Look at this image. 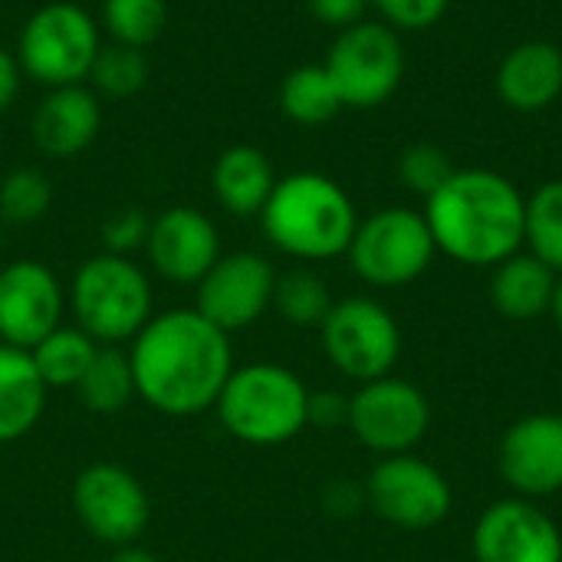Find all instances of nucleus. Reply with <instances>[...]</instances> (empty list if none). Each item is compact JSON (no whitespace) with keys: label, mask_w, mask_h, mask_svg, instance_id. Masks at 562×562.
I'll return each instance as SVG.
<instances>
[{"label":"nucleus","mask_w":562,"mask_h":562,"mask_svg":"<svg viewBox=\"0 0 562 562\" xmlns=\"http://www.w3.org/2000/svg\"><path fill=\"white\" fill-rule=\"evenodd\" d=\"M128 359L138 398L168 418H194L214 408L224 382L237 369L231 336L198 310L151 316L132 339Z\"/></svg>","instance_id":"f257e3e1"},{"label":"nucleus","mask_w":562,"mask_h":562,"mask_svg":"<svg viewBox=\"0 0 562 562\" xmlns=\"http://www.w3.org/2000/svg\"><path fill=\"white\" fill-rule=\"evenodd\" d=\"M435 247L468 267H497L520 254L527 234V198L487 168L454 171L425 204Z\"/></svg>","instance_id":"f03ea898"},{"label":"nucleus","mask_w":562,"mask_h":562,"mask_svg":"<svg viewBox=\"0 0 562 562\" xmlns=\"http://www.w3.org/2000/svg\"><path fill=\"white\" fill-rule=\"evenodd\" d=\"M267 240L296 260L342 257L359 227L352 198L319 171H293L277 178L260 211Z\"/></svg>","instance_id":"7ed1b4c3"},{"label":"nucleus","mask_w":562,"mask_h":562,"mask_svg":"<svg viewBox=\"0 0 562 562\" xmlns=\"http://www.w3.org/2000/svg\"><path fill=\"white\" fill-rule=\"evenodd\" d=\"M310 392L303 379L273 362H250L231 372L214 412L221 428L254 448H277L306 428Z\"/></svg>","instance_id":"20e7f679"},{"label":"nucleus","mask_w":562,"mask_h":562,"mask_svg":"<svg viewBox=\"0 0 562 562\" xmlns=\"http://www.w3.org/2000/svg\"><path fill=\"white\" fill-rule=\"evenodd\" d=\"M69 310L76 326L99 346H122L135 339L151 313V283L132 257L95 254L69 283Z\"/></svg>","instance_id":"39448f33"},{"label":"nucleus","mask_w":562,"mask_h":562,"mask_svg":"<svg viewBox=\"0 0 562 562\" xmlns=\"http://www.w3.org/2000/svg\"><path fill=\"white\" fill-rule=\"evenodd\" d=\"M99 46V26L82 7L69 0H53L23 23L16 40V63L46 89L79 86L82 79H89Z\"/></svg>","instance_id":"423d86ee"},{"label":"nucleus","mask_w":562,"mask_h":562,"mask_svg":"<svg viewBox=\"0 0 562 562\" xmlns=\"http://www.w3.org/2000/svg\"><path fill=\"white\" fill-rule=\"evenodd\" d=\"M435 254L438 247L425 214L408 207H385L359 221L346 250L352 270L366 283L385 290L418 280L431 267Z\"/></svg>","instance_id":"0eeeda50"},{"label":"nucleus","mask_w":562,"mask_h":562,"mask_svg":"<svg viewBox=\"0 0 562 562\" xmlns=\"http://www.w3.org/2000/svg\"><path fill=\"white\" fill-rule=\"evenodd\" d=\"M326 72L333 76L342 105L349 109H379L385 105L405 76V49L398 33L389 23H352L339 30Z\"/></svg>","instance_id":"6e6552de"},{"label":"nucleus","mask_w":562,"mask_h":562,"mask_svg":"<svg viewBox=\"0 0 562 562\" xmlns=\"http://www.w3.org/2000/svg\"><path fill=\"white\" fill-rule=\"evenodd\" d=\"M326 359L359 385L385 379L402 352V333L395 316L369 300V296H349L333 303L329 316L319 326Z\"/></svg>","instance_id":"1a4fd4ad"},{"label":"nucleus","mask_w":562,"mask_h":562,"mask_svg":"<svg viewBox=\"0 0 562 562\" xmlns=\"http://www.w3.org/2000/svg\"><path fill=\"white\" fill-rule=\"evenodd\" d=\"M72 514L95 543L119 550L138 543L151 520V501L128 468L95 461L72 481Z\"/></svg>","instance_id":"9d476101"},{"label":"nucleus","mask_w":562,"mask_h":562,"mask_svg":"<svg viewBox=\"0 0 562 562\" xmlns=\"http://www.w3.org/2000/svg\"><path fill=\"white\" fill-rule=\"evenodd\" d=\"M431 405L405 379H375L359 385L349 398V431L359 445L375 454H412V448L428 435Z\"/></svg>","instance_id":"9b49d317"},{"label":"nucleus","mask_w":562,"mask_h":562,"mask_svg":"<svg viewBox=\"0 0 562 562\" xmlns=\"http://www.w3.org/2000/svg\"><path fill=\"white\" fill-rule=\"evenodd\" d=\"M366 501L392 527L431 530L451 514V484L435 464L412 454H392L372 468Z\"/></svg>","instance_id":"f8f14e48"},{"label":"nucleus","mask_w":562,"mask_h":562,"mask_svg":"<svg viewBox=\"0 0 562 562\" xmlns=\"http://www.w3.org/2000/svg\"><path fill=\"white\" fill-rule=\"evenodd\" d=\"M277 273L254 250L221 254L194 286V310L227 336L254 326L273 303Z\"/></svg>","instance_id":"ddd939ff"},{"label":"nucleus","mask_w":562,"mask_h":562,"mask_svg":"<svg viewBox=\"0 0 562 562\" xmlns=\"http://www.w3.org/2000/svg\"><path fill=\"white\" fill-rule=\"evenodd\" d=\"M66 293L56 273L40 260H13L0 270V342L33 349L63 326Z\"/></svg>","instance_id":"4468645a"},{"label":"nucleus","mask_w":562,"mask_h":562,"mask_svg":"<svg viewBox=\"0 0 562 562\" xmlns=\"http://www.w3.org/2000/svg\"><path fill=\"white\" fill-rule=\"evenodd\" d=\"M471 543L477 562H562L560 527L520 497L487 507Z\"/></svg>","instance_id":"2eb2a0df"},{"label":"nucleus","mask_w":562,"mask_h":562,"mask_svg":"<svg viewBox=\"0 0 562 562\" xmlns=\"http://www.w3.org/2000/svg\"><path fill=\"white\" fill-rule=\"evenodd\" d=\"M145 254L161 280L178 286H198V280L221 257V237L204 211L168 207L158 217H151Z\"/></svg>","instance_id":"dca6fc26"},{"label":"nucleus","mask_w":562,"mask_h":562,"mask_svg":"<svg viewBox=\"0 0 562 562\" xmlns=\"http://www.w3.org/2000/svg\"><path fill=\"white\" fill-rule=\"evenodd\" d=\"M501 474L520 497L562 491V415H527L501 441Z\"/></svg>","instance_id":"f3484780"},{"label":"nucleus","mask_w":562,"mask_h":562,"mask_svg":"<svg viewBox=\"0 0 562 562\" xmlns=\"http://www.w3.org/2000/svg\"><path fill=\"white\" fill-rule=\"evenodd\" d=\"M102 128V102L92 89L59 86L49 89L33 112V142L46 158L82 155Z\"/></svg>","instance_id":"a211bd4d"},{"label":"nucleus","mask_w":562,"mask_h":562,"mask_svg":"<svg viewBox=\"0 0 562 562\" xmlns=\"http://www.w3.org/2000/svg\"><path fill=\"white\" fill-rule=\"evenodd\" d=\"M562 92V49L547 40L514 46L497 69V95L514 112H540Z\"/></svg>","instance_id":"6ab92c4d"},{"label":"nucleus","mask_w":562,"mask_h":562,"mask_svg":"<svg viewBox=\"0 0 562 562\" xmlns=\"http://www.w3.org/2000/svg\"><path fill=\"white\" fill-rule=\"evenodd\" d=\"M277 175L270 158L257 145H231L211 168V188L217 204L234 217H254L273 194Z\"/></svg>","instance_id":"aec40b11"},{"label":"nucleus","mask_w":562,"mask_h":562,"mask_svg":"<svg viewBox=\"0 0 562 562\" xmlns=\"http://www.w3.org/2000/svg\"><path fill=\"white\" fill-rule=\"evenodd\" d=\"M557 270H550L540 257L533 254H514L504 263L494 267L491 277V300L501 316L527 323L553 306L557 293Z\"/></svg>","instance_id":"412c9836"},{"label":"nucleus","mask_w":562,"mask_h":562,"mask_svg":"<svg viewBox=\"0 0 562 562\" xmlns=\"http://www.w3.org/2000/svg\"><path fill=\"white\" fill-rule=\"evenodd\" d=\"M46 385L26 349L0 342V445L26 438L46 408Z\"/></svg>","instance_id":"4be33fe9"},{"label":"nucleus","mask_w":562,"mask_h":562,"mask_svg":"<svg viewBox=\"0 0 562 562\" xmlns=\"http://www.w3.org/2000/svg\"><path fill=\"white\" fill-rule=\"evenodd\" d=\"M72 392L92 415L125 412L132 405V398H138L128 352H122L119 346H99L95 359L89 362L86 375L79 379V385Z\"/></svg>","instance_id":"5701e85b"},{"label":"nucleus","mask_w":562,"mask_h":562,"mask_svg":"<svg viewBox=\"0 0 562 562\" xmlns=\"http://www.w3.org/2000/svg\"><path fill=\"white\" fill-rule=\"evenodd\" d=\"M280 109L290 122L316 128V125L333 122L339 115V109H346V105H342L339 89H336L333 76L326 72V66L306 63V66H296L283 76Z\"/></svg>","instance_id":"b1692460"},{"label":"nucleus","mask_w":562,"mask_h":562,"mask_svg":"<svg viewBox=\"0 0 562 562\" xmlns=\"http://www.w3.org/2000/svg\"><path fill=\"white\" fill-rule=\"evenodd\" d=\"M95 352L99 342L86 336L79 326H56L30 349V359L46 389H76Z\"/></svg>","instance_id":"393cba45"},{"label":"nucleus","mask_w":562,"mask_h":562,"mask_svg":"<svg viewBox=\"0 0 562 562\" xmlns=\"http://www.w3.org/2000/svg\"><path fill=\"white\" fill-rule=\"evenodd\" d=\"M290 326L300 329H319L323 319L333 310V293L323 283V277H316L313 270H290L283 277H277L273 283V303H270Z\"/></svg>","instance_id":"a878e982"},{"label":"nucleus","mask_w":562,"mask_h":562,"mask_svg":"<svg viewBox=\"0 0 562 562\" xmlns=\"http://www.w3.org/2000/svg\"><path fill=\"white\" fill-rule=\"evenodd\" d=\"M524 244H530V254L550 270L562 273V178L547 181L527 198Z\"/></svg>","instance_id":"bb28decb"},{"label":"nucleus","mask_w":562,"mask_h":562,"mask_svg":"<svg viewBox=\"0 0 562 562\" xmlns=\"http://www.w3.org/2000/svg\"><path fill=\"white\" fill-rule=\"evenodd\" d=\"M102 23L112 43L145 49L165 33L168 7L165 0H102Z\"/></svg>","instance_id":"cd10ccee"},{"label":"nucleus","mask_w":562,"mask_h":562,"mask_svg":"<svg viewBox=\"0 0 562 562\" xmlns=\"http://www.w3.org/2000/svg\"><path fill=\"white\" fill-rule=\"evenodd\" d=\"M89 82H92V92H102L112 99H128L145 89L148 59L135 46H122V43L99 46L92 69H89Z\"/></svg>","instance_id":"c85d7f7f"},{"label":"nucleus","mask_w":562,"mask_h":562,"mask_svg":"<svg viewBox=\"0 0 562 562\" xmlns=\"http://www.w3.org/2000/svg\"><path fill=\"white\" fill-rule=\"evenodd\" d=\"M53 204V184L40 168H13L0 181V217L7 224H33Z\"/></svg>","instance_id":"c756f323"},{"label":"nucleus","mask_w":562,"mask_h":562,"mask_svg":"<svg viewBox=\"0 0 562 562\" xmlns=\"http://www.w3.org/2000/svg\"><path fill=\"white\" fill-rule=\"evenodd\" d=\"M451 175H454V168H451L448 155H445L438 145H431V142H415V145H408V148L398 155V178H402V184H405L408 191L422 194L425 201H428Z\"/></svg>","instance_id":"7c9ffc66"},{"label":"nucleus","mask_w":562,"mask_h":562,"mask_svg":"<svg viewBox=\"0 0 562 562\" xmlns=\"http://www.w3.org/2000/svg\"><path fill=\"white\" fill-rule=\"evenodd\" d=\"M148 227H151V217L138 207H122L115 214H109L102 221V244H105V254H119V257H128L132 250H145V240H148Z\"/></svg>","instance_id":"2f4dec72"},{"label":"nucleus","mask_w":562,"mask_h":562,"mask_svg":"<svg viewBox=\"0 0 562 562\" xmlns=\"http://www.w3.org/2000/svg\"><path fill=\"white\" fill-rule=\"evenodd\" d=\"M369 3L379 7V13L385 16L392 30L418 33V30L435 26L445 16L451 0H369Z\"/></svg>","instance_id":"473e14b6"},{"label":"nucleus","mask_w":562,"mask_h":562,"mask_svg":"<svg viewBox=\"0 0 562 562\" xmlns=\"http://www.w3.org/2000/svg\"><path fill=\"white\" fill-rule=\"evenodd\" d=\"M306 425L323 428V431L349 425V398L339 395V392H310Z\"/></svg>","instance_id":"72a5a7b5"},{"label":"nucleus","mask_w":562,"mask_h":562,"mask_svg":"<svg viewBox=\"0 0 562 562\" xmlns=\"http://www.w3.org/2000/svg\"><path fill=\"white\" fill-rule=\"evenodd\" d=\"M306 7H310V13L319 23L336 26V30H346V26H352V23L362 20L369 0H306Z\"/></svg>","instance_id":"f704fd0d"},{"label":"nucleus","mask_w":562,"mask_h":562,"mask_svg":"<svg viewBox=\"0 0 562 562\" xmlns=\"http://www.w3.org/2000/svg\"><path fill=\"white\" fill-rule=\"evenodd\" d=\"M20 79H23V69H20L16 56L7 53V49L0 46V112H7V109L16 102V95H20Z\"/></svg>","instance_id":"c9c22d12"},{"label":"nucleus","mask_w":562,"mask_h":562,"mask_svg":"<svg viewBox=\"0 0 562 562\" xmlns=\"http://www.w3.org/2000/svg\"><path fill=\"white\" fill-rule=\"evenodd\" d=\"M112 562H161V560H158L151 550L138 547V543H128V547H119V550H115Z\"/></svg>","instance_id":"e433bc0d"},{"label":"nucleus","mask_w":562,"mask_h":562,"mask_svg":"<svg viewBox=\"0 0 562 562\" xmlns=\"http://www.w3.org/2000/svg\"><path fill=\"white\" fill-rule=\"evenodd\" d=\"M550 313L557 316V326L562 329V273H560V280H557V293H553V306H550Z\"/></svg>","instance_id":"4c0bfd02"}]
</instances>
